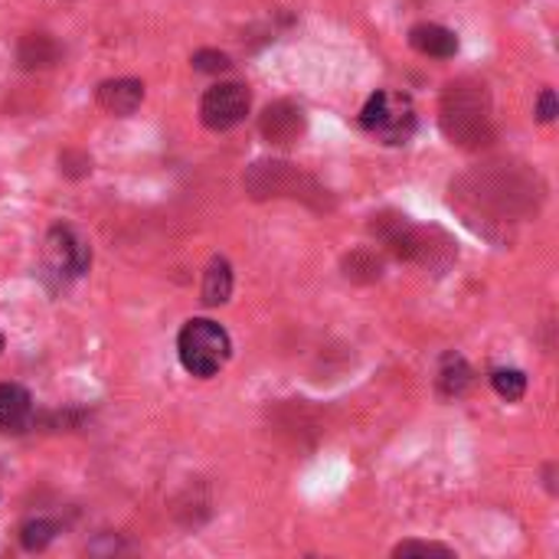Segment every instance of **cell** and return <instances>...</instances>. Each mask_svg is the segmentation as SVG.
<instances>
[{"label":"cell","mask_w":559,"mask_h":559,"mask_svg":"<svg viewBox=\"0 0 559 559\" xmlns=\"http://www.w3.org/2000/svg\"><path fill=\"white\" fill-rule=\"evenodd\" d=\"M442 131L452 138V144L462 147H481L491 141V102L485 85L478 82H452L442 95Z\"/></svg>","instance_id":"6da1fadb"},{"label":"cell","mask_w":559,"mask_h":559,"mask_svg":"<svg viewBox=\"0 0 559 559\" xmlns=\"http://www.w3.org/2000/svg\"><path fill=\"white\" fill-rule=\"evenodd\" d=\"M229 354H233V341L226 328L210 318H193L177 334V357L190 377H200V380L216 377L226 367Z\"/></svg>","instance_id":"7a4b0ae2"},{"label":"cell","mask_w":559,"mask_h":559,"mask_svg":"<svg viewBox=\"0 0 559 559\" xmlns=\"http://www.w3.org/2000/svg\"><path fill=\"white\" fill-rule=\"evenodd\" d=\"M360 128L390 147L409 144V138L416 134V108H413L409 95L380 88L360 108Z\"/></svg>","instance_id":"3957f363"},{"label":"cell","mask_w":559,"mask_h":559,"mask_svg":"<svg viewBox=\"0 0 559 559\" xmlns=\"http://www.w3.org/2000/svg\"><path fill=\"white\" fill-rule=\"evenodd\" d=\"M252 108V95L242 82H216L200 98V121L210 131H233L246 121Z\"/></svg>","instance_id":"277c9868"},{"label":"cell","mask_w":559,"mask_h":559,"mask_svg":"<svg viewBox=\"0 0 559 559\" xmlns=\"http://www.w3.org/2000/svg\"><path fill=\"white\" fill-rule=\"evenodd\" d=\"M246 187L252 190V197H308L305 187H318L311 177H305L295 164L285 160H259L249 177Z\"/></svg>","instance_id":"5b68a950"},{"label":"cell","mask_w":559,"mask_h":559,"mask_svg":"<svg viewBox=\"0 0 559 559\" xmlns=\"http://www.w3.org/2000/svg\"><path fill=\"white\" fill-rule=\"evenodd\" d=\"M46 265L59 278H79L92 265V249H88V242L75 229L56 226L49 233V239H46Z\"/></svg>","instance_id":"8992f818"},{"label":"cell","mask_w":559,"mask_h":559,"mask_svg":"<svg viewBox=\"0 0 559 559\" xmlns=\"http://www.w3.org/2000/svg\"><path fill=\"white\" fill-rule=\"evenodd\" d=\"M305 124H308V118H305L301 105H295L288 98L265 105V111L259 118V131L269 144H295L305 134Z\"/></svg>","instance_id":"52a82bcc"},{"label":"cell","mask_w":559,"mask_h":559,"mask_svg":"<svg viewBox=\"0 0 559 559\" xmlns=\"http://www.w3.org/2000/svg\"><path fill=\"white\" fill-rule=\"evenodd\" d=\"M141 102H144V82L138 79H108L98 85V105L108 115L128 118L141 108Z\"/></svg>","instance_id":"ba28073f"},{"label":"cell","mask_w":559,"mask_h":559,"mask_svg":"<svg viewBox=\"0 0 559 559\" xmlns=\"http://www.w3.org/2000/svg\"><path fill=\"white\" fill-rule=\"evenodd\" d=\"M409 46L429 59H452L459 52V36L439 23H416L409 29Z\"/></svg>","instance_id":"9c48e42d"},{"label":"cell","mask_w":559,"mask_h":559,"mask_svg":"<svg viewBox=\"0 0 559 559\" xmlns=\"http://www.w3.org/2000/svg\"><path fill=\"white\" fill-rule=\"evenodd\" d=\"M33 419V396L20 383H0V432H23Z\"/></svg>","instance_id":"30bf717a"},{"label":"cell","mask_w":559,"mask_h":559,"mask_svg":"<svg viewBox=\"0 0 559 559\" xmlns=\"http://www.w3.org/2000/svg\"><path fill=\"white\" fill-rule=\"evenodd\" d=\"M16 59H20L23 69H43V66H52V62L59 59V46H56V39L46 36V33H29V36L20 39Z\"/></svg>","instance_id":"8fae6325"},{"label":"cell","mask_w":559,"mask_h":559,"mask_svg":"<svg viewBox=\"0 0 559 559\" xmlns=\"http://www.w3.org/2000/svg\"><path fill=\"white\" fill-rule=\"evenodd\" d=\"M229 295H233V269L223 255H216L203 272V305H210V308L226 305Z\"/></svg>","instance_id":"7c38bea8"},{"label":"cell","mask_w":559,"mask_h":559,"mask_svg":"<svg viewBox=\"0 0 559 559\" xmlns=\"http://www.w3.org/2000/svg\"><path fill=\"white\" fill-rule=\"evenodd\" d=\"M472 380H475V373H472V367H468L465 357L449 354L442 360V370H439V390H442V396H452V400L465 396L468 386H472Z\"/></svg>","instance_id":"4fadbf2b"},{"label":"cell","mask_w":559,"mask_h":559,"mask_svg":"<svg viewBox=\"0 0 559 559\" xmlns=\"http://www.w3.org/2000/svg\"><path fill=\"white\" fill-rule=\"evenodd\" d=\"M491 386H495V393H498L501 400L518 403V400H524V393H527V373H524V370H514V367H501V370L491 373Z\"/></svg>","instance_id":"5bb4252c"},{"label":"cell","mask_w":559,"mask_h":559,"mask_svg":"<svg viewBox=\"0 0 559 559\" xmlns=\"http://www.w3.org/2000/svg\"><path fill=\"white\" fill-rule=\"evenodd\" d=\"M52 540H56V524H52V521H46V518L26 521V524L20 527V544H23V550H29V554L46 550Z\"/></svg>","instance_id":"9a60e30c"},{"label":"cell","mask_w":559,"mask_h":559,"mask_svg":"<svg viewBox=\"0 0 559 559\" xmlns=\"http://www.w3.org/2000/svg\"><path fill=\"white\" fill-rule=\"evenodd\" d=\"M393 557H455L452 547H442V544H432V540H403L393 547Z\"/></svg>","instance_id":"2e32d148"},{"label":"cell","mask_w":559,"mask_h":559,"mask_svg":"<svg viewBox=\"0 0 559 559\" xmlns=\"http://www.w3.org/2000/svg\"><path fill=\"white\" fill-rule=\"evenodd\" d=\"M193 69L197 72H206V75H219V72H229V56L226 52H219V49H197L193 52Z\"/></svg>","instance_id":"e0dca14e"},{"label":"cell","mask_w":559,"mask_h":559,"mask_svg":"<svg viewBox=\"0 0 559 559\" xmlns=\"http://www.w3.org/2000/svg\"><path fill=\"white\" fill-rule=\"evenodd\" d=\"M557 115H559L557 95H554V88H544V92H540V98H537V118H540L544 124H550Z\"/></svg>","instance_id":"ac0fdd59"},{"label":"cell","mask_w":559,"mask_h":559,"mask_svg":"<svg viewBox=\"0 0 559 559\" xmlns=\"http://www.w3.org/2000/svg\"><path fill=\"white\" fill-rule=\"evenodd\" d=\"M0 350H3V337H0Z\"/></svg>","instance_id":"d6986e66"}]
</instances>
